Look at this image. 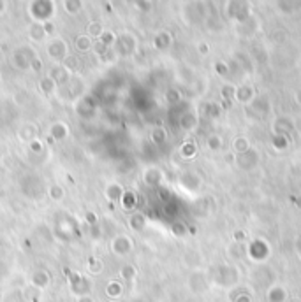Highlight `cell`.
Segmentation results:
<instances>
[{"label": "cell", "mask_w": 301, "mask_h": 302, "mask_svg": "<svg viewBox=\"0 0 301 302\" xmlns=\"http://www.w3.org/2000/svg\"><path fill=\"white\" fill-rule=\"evenodd\" d=\"M6 11V0H0V14Z\"/></svg>", "instance_id": "74e56055"}, {"label": "cell", "mask_w": 301, "mask_h": 302, "mask_svg": "<svg viewBox=\"0 0 301 302\" xmlns=\"http://www.w3.org/2000/svg\"><path fill=\"white\" fill-rule=\"evenodd\" d=\"M180 153L185 156V158H190V156L195 155V146H194V144H190V143H187V144H183V146H181Z\"/></svg>", "instance_id": "f1b7e54d"}, {"label": "cell", "mask_w": 301, "mask_h": 302, "mask_svg": "<svg viewBox=\"0 0 301 302\" xmlns=\"http://www.w3.org/2000/svg\"><path fill=\"white\" fill-rule=\"evenodd\" d=\"M37 136H39V129L34 123H25L20 129V132H18V137L21 141H25V143H32L34 139H37Z\"/></svg>", "instance_id": "9c48e42d"}, {"label": "cell", "mask_w": 301, "mask_h": 302, "mask_svg": "<svg viewBox=\"0 0 301 302\" xmlns=\"http://www.w3.org/2000/svg\"><path fill=\"white\" fill-rule=\"evenodd\" d=\"M69 125L65 122H55L52 127H49V137H52L53 141H64L69 137Z\"/></svg>", "instance_id": "8992f818"}, {"label": "cell", "mask_w": 301, "mask_h": 302, "mask_svg": "<svg viewBox=\"0 0 301 302\" xmlns=\"http://www.w3.org/2000/svg\"><path fill=\"white\" fill-rule=\"evenodd\" d=\"M123 292V286L120 281H110L106 286V295L110 297V299H118V297L122 295Z\"/></svg>", "instance_id": "e0dca14e"}, {"label": "cell", "mask_w": 301, "mask_h": 302, "mask_svg": "<svg viewBox=\"0 0 301 302\" xmlns=\"http://www.w3.org/2000/svg\"><path fill=\"white\" fill-rule=\"evenodd\" d=\"M85 218H86V221H88L90 227H92V225H97V223H99V218H97L95 213H92V211H86V213H85Z\"/></svg>", "instance_id": "d6a6232c"}, {"label": "cell", "mask_w": 301, "mask_h": 302, "mask_svg": "<svg viewBox=\"0 0 301 302\" xmlns=\"http://www.w3.org/2000/svg\"><path fill=\"white\" fill-rule=\"evenodd\" d=\"M129 227L132 228L134 232H141L144 227H146V218L141 213H134L132 216L129 218Z\"/></svg>", "instance_id": "5bb4252c"}, {"label": "cell", "mask_w": 301, "mask_h": 302, "mask_svg": "<svg viewBox=\"0 0 301 302\" xmlns=\"http://www.w3.org/2000/svg\"><path fill=\"white\" fill-rule=\"evenodd\" d=\"M257 162H259V155L256 153V150H250V148L243 153H238L236 156V163L241 169H252L257 165Z\"/></svg>", "instance_id": "3957f363"}, {"label": "cell", "mask_w": 301, "mask_h": 302, "mask_svg": "<svg viewBox=\"0 0 301 302\" xmlns=\"http://www.w3.org/2000/svg\"><path fill=\"white\" fill-rule=\"evenodd\" d=\"M296 100H298V102H299V104H301V90H299V92H298V93H296Z\"/></svg>", "instance_id": "f35d334b"}, {"label": "cell", "mask_w": 301, "mask_h": 302, "mask_svg": "<svg viewBox=\"0 0 301 302\" xmlns=\"http://www.w3.org/2000/svg\"><path fill=\"white\" fill-rule=\"evenodd\" d=\"M217 72H220V74H227V67L224 64H217Z\"/></svg>", "instance_id": "d590c367"}, {"label": "cell", "mask_w": 301, "mask_h": 302, "mask_svg": "<svg viewBox=\"0 0 301 302\" xmlns=\"http://www.w3.org/2000/svg\"><path fill=\"white\" fill-rule=\"evenodd\" d=\"M62 65H64V67L67 69V71L72 74V72H76V71H78V67H79V62H78V58H76V56H72V54H69V56L65 58L64 62H62Z\"/></svg>", "instance_id": "cb8c5ba5"}, {"label": "cell", "mask_w": 301, "mask_h": 302, "mask_svg": "<svg viewBox=\"0 0 301 302\" xmlns=\"http://www.w3.org/2000/svg\"><path fill=\"white\" fill-rule=\"evenodd\" d=\"M48 78H52L57 85H64V83H67L69 79H71V72H69L67 69L60 64V65H57V67H53L52 71H49Z\"/></svg>", "instance_id": "30bf717a"}, {"label": "cell", "mask_w": 301, "mask_h": 302, "mask_svg": "<svg viewBox=\"0 0 301 302\" xmlns=\"http://www.w3.org/2000/svg\"><path fill=\"white\" fill-rule=\"evenodd\" d=\"M13 64H14V67L20 69V71H27V69H30L32 60H30V56H27L25 53L16 51V53L13 54Z\"/></svg>", "instance_id": "7c38bea8"}, {"label": "cell", "mask_w": 301, "mask_h": 302, "mask_svg": "<svg viewBox=\"0 0 301 302\" xmlns=\"http://www.w3.org/2000/svg\"><path fill=\"white\" fill-rule=\"evenodd\" d=\"M48 195L52 201L62 202L65 199V190H64V187H60V185H52V187L48 188Z\"/></svg>", "instance_id": "d6986e66"}, {"label": "cell", "mask_w": 301, "mask_h": 302, "mask_svg": "<svg viewBox=\"0 0 301 302\" xmlns=\"http://www.w3.org/2000/svg\"><path fill=\"white\" fill-rule=\"evenodd\" d=\"M180 125H181V129H185V130H190L192 127L195 125V118L190 114V112H187V114H185V116H181V119H180Z\"/></svg>", "instance_id": "4316f807"}, {"label": "cell", "mask_w": 301, "mask_h": 302, "mask_svg": "<svg viewBox=\"0 0 301 302\" xmlns=\"http://www.w3.org/2000/svg\"><path fill=\"white\" fill-rule=\"evenodd\" d=\"M136 267L134 265H130V264H127V265H123V267L120 269V276L123 279H134L136 278Z\"/></svg>", "instance_id": "484cf974"}, {"label": "cell", "mask_w": 301, "mask_h": 302, "mask_svg": "<svg viewBox=\"0 0 301 302\" xmlns=\"http://www.w3.org/2000/svg\"><path fill=\"white\" fill-rule=\"evenodd\" d=\"M76 48H78V51H88L92 48V37L90 35H79L76 39Z\"/></svg>", "instance_id": "44dd1931"}, {"label": "cell", "mask_w": 301, "mask_h": 302, "mask_svg": "<svg viewBox=\"0 0 301 302\" xmlns=\"http://www.w3.org/2000/svg\"><path fill=\"white\" fill-rule=\"evenodd\" d=\"M71 286H72V292L76 295H86L90 292V281L85 279L83 276H78V274H72L71 278Z\"/></svg>", "instance_id": "52a82bcc"}, {"label": "cell", "mask_w": 301, "mask_h": 302, "mask_svg": "<svg viewBox=\"0 0 301 302\" xmlns=\"http://www.w3.org/2000/svg\"><path fill=\"white\" fill-rule=\"evenodd\" d=\"M162 170L159 169V167H146V169L143 170V181L146 187H159V185L162 183Z\"/></svg>", "instance_id": "277c9868"}, {"label": "cell", "mask_w": 301, "mask_h": 302, "mask_svg": "<svg viewBox=\"0 0 301 302\" xmlns=\"http://www.w3.org/2000/svg\"><path fill=\"white\" fill-rule=\"evenodd\" d=\"M125 194V188L122 187L118 181H113V183H110L106 187V190H104V195H106V199L110 202H120L122 195Z\"/></svg>", "instance_id": "ba28073f"}, {"label": "cell", "mask_w": 301, "mask_h": 302, "mask_svg": "<svg viewBox=\"0 0 301 302\" xmlns=\"http://www.w3.org/2000/svg\"><path fill=\"white\" fill-rule=\"evenodd\" d=\"M111 253H115L117 257H127L134 248V241L130 239V235L127 234H117L110 243Z\"/></svg>", "instance_id": "6da1fadb"}, {"label": "cell", "mask_w": 301, "mask_h": 302, "mask_svg": "<svg viewBox=\"0 0 301 302\" xmlns=\"http://www.w3.org/2000/svg\"><path fill=\"white\" fill-rule=\"evenodd\" d=\"M28 35H30L32 41L35 42H42L48 35V30H46V25L42 23H32L30 28H28Z\"/></svg>", "instance_id": "8fae6325"}, {"label": "cell", "mask_w": 301, "mask_h": 302, "mask_svg": "<svg viewBox=\"0 0 301 302\" xmlns=\"http://www.w3.org/2000/svg\"><path fill=\"white\" fill-rule=\"evenodd\" d=\"M103 262L101 260H90V264H88V271L92 272V274H101L103 272Z\"/></svg>", "instance_id": "83f0119b"}, {"label": "cell", "mask_w": 301, "mask_h": 302, "mask_svg": "<svg viewBox=\"0 0 301 302\" xmlns=\"http://www.w3.org/2000/svg\"><path fill=\"white\" fill-rule=\"evenodd\" d=\"M103 34H104V28L99 21H92V23L88 25V34L86 35H90V37H101Z\"/></svg>", "instance_id": "d4e9b609"}, {"label": "cell", "mask_w": 301, "mask_h": 302, "mask_svg": "<svg viewBox=\"0 0 301 302\" xmlns=\"http://www.w3.org/2000/svg\"><path fill=\"white\" fill-rule=\"evenodd\" d=\"M150 137H152V141H154L155 144H162V143H166V137H168V134H166V130L162 129V127H157V129L152 130Z\"/></svg>", "instance_id": "7402d4cb"}, {"label": "cell", "mask_w": 301, "mask_h": 302, "mask_svg": "<svg viewBox=\"0 0 301 302\" xmlns=\"http://www.w3.org/2000/svg\"><path fill=\"white\" fill-rule=\"evenodd\" d=\"M120 204H122V207L125 211L134 209V207L137 206V195L134 194V192H125V194L122 195V199H120Z\"/></svg>", "instance_id": "9a60e30c"}, {"label": "cell", "mask_w": 301, "mask_h": 302, "mask_svg": "<svg viewBox=\"0 0 301 302\" xmlns=\"http://www.w3.org/2000/svg\"><path fill=\"white\" fill-rule=\"evenodd\" d=\"M42 148H44V146H42V143H41V139H39V137L32 141V143H28V150H32L34 153H41Z\"/></svg>", "instance_id": "f546056e"}, {"label": "cell", "mask_w": 301, "mask_h": 302, "mask_svg": "<svg viewBox=\"0 0 301 302\" xmlns=\"http://www.w3.org/2000/svg\"><path fill=\"white\" fill-rule=\"evenodd\" d=\"M171 230H173V234L175 235H183L185 234V225H181V223H178V221H176V223H173L171 225Z\"/></svg>", "instance_id": "1f68e13d"}, {"label": "cell", "mask_w": 301, "mask_h": 302, "mask_svg": "<svg viewBox=\"0 0 301 302\" xmlns=\"http://www.w3.org/2000/svg\"><path fill=\"white\" fill-rule=\"evenodd\" d=\"M46 51H48V56L52 58L53 62H57V64H62V62H64L65 58L71 54V53H69L67 42H65L64 39H60V37H57V39H53V41H49Z\"/></svg>", "instance_id": "7a4b0ae2"}, {"label": "cell", "mask_w": 301, "mask_h": 302, "mask_svg": "<svg viewBox=\"0 0 301 302\" xmlns=\"http://www.w3.org/2000/svg\"><path fill=\"white\" fill-rule=\"evenodd\" d=\"M291 129H292V125H291V119L289 118H278L277 123L273 125V130H277V136H285Z\"/></svg>", "instance_id": "ac0fdd59"}, {"label": "cell", "mask_w": 301, "mask_h": 302, "mask_svg": "<svg viewBox=\"0 0 301 302\" xmlns=\"http://www.w3.org/2000/svg\"><path fill=\"white\" fill-rule=\"evenodd\" d=\"M39 88H41V92L44 93L46 97H52L53 93L57 92L59 85H57V83L53 81L52 78H48V76H46V78H42L41 81H39Z\"/></svg>", "instance_id": "4fadbf2b"}, {"label": "cell", "mask_w": 301, "mask_h": 302, "mask_svg": "<svg viewBox=\"0 0 301 302\" xmlns=\"http://www.w3.org/2000/svg\"><path fill=\"white\" fill-rule=\"evenodd\" d=\"M83 7V2L81 0H65V11L69 14H78Z\"/></svg>", "instance_id": "603a6c76"}, {"label": "cell", "mask_w": 301, "mask_h": 302, "mask_svg": "<svg viewBox=\"0 0 301 302\" xmlns=\"http://www.w3.org/2000/svg\"><path fill=\"white\" fill-rule=\"evenodd\" d=\"M199 53L201 54L208 53V44H206V42H201V44H199Z\"/></svg>", "instance_id": "8d00e7d4"}, {"label": "cell", "mask_w": 301, "mask_h": 302, "mask_svg": "<svg viewBox=\"0 0 301 302\" xmlns=\"http://www.w3.org/2000/svg\"><path fill=\"white\" fill-rule=\"evenodd\" d=\"M155 46H157L159 49H166L171 46V35L168 34V32H161V34L155 37Z\"/></svg>", "instance_id": "ffe728a7"}, {"label": "cell", "mask_w": 301, "mask_h": 302, "mask_svg": "<svg viewBox=\"0 0 301 302\" xmlns=\"http://www.w3.org/2000/svg\"><path fill=\"white\" fill-rule=\"evenodd\" d=\"M49 281H52V278H49V274L44 271V269H37V271H34L30 276V285L37 290L48 288Z\"/></svg>", "instance_id": "5b68a950"}, {"label": "cell", "mask_w": 301, "mask_h": 302, "mask_svg": "<svg viewBox=\"0 0 301 302\" xmlns=\"http://www.w3.org/2000/svg\"><path fill=\"white\" fill-rule=\"evenodd\" d=\"M234 97H236L240 102H243V104H246V102H252L254 100L252 86H241V88H238L236 92H234Z\"/></svg>", "instance_id": "2e32d148"}, {"label": "cell", "mask_w": 301, "mask_h": 302, "mask_svg": "<svg viewBox=\"0 0 301 302\" xmlns=\"http://www.w3.org/2000/svg\"><path fill=\"white\" fill-rule=\"evenodd\" d=\"M208 146L212 148L213 151H217V150L220 148V139H219L217 136H212V137L208 139Z\"/></svg>", "instance_id": "836d02e7"}, {"label": "cell", "mask_w": 301, "mask_h": 302, "mask_svg": "<svg viewBox=\"0 0 301 302\" xmlns=\"http://www.w3.org/2000/svg\"><path fill=\"white\" fill-rule=\"evenodd\" d=\"M234 150H236L238 153L246 151V150H248V143H246V141L243 139V137H240V139H238L236 143H234Z\"/></svg>", "instance_id": "4dcf8cb0"}, {"label": "cell", "mask_w": 301, "mask_h": 302, "mask_svg": "<svg viewBox=\"0 0 301 302\" xmlns=\"http://www.w3.org/2000/svg\"><path fill=\"white\" fill-rule=\"evenodd\" d=\"M76 302H95V300H93V297L90 293H86V295H79Z\"/></svg>", "instance_id": "e575fe53"}]
</instances>
